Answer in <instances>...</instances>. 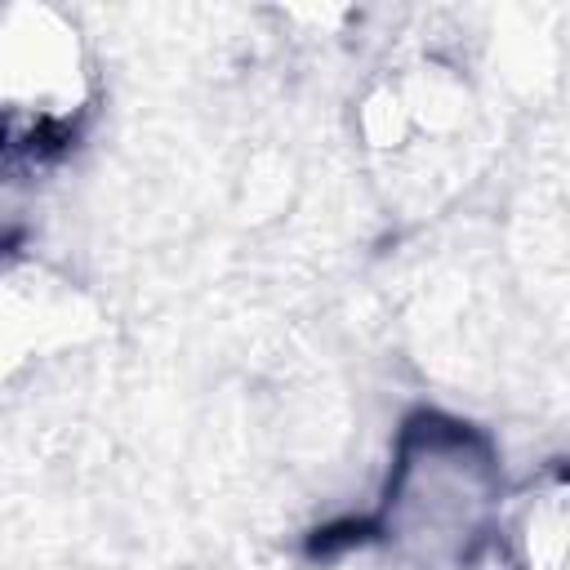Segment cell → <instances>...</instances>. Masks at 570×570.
Returning <instances> with one entry per match:
<instances>
[{
  "label": "cell",
  "instance_id": "cell-3",
  "mask_svg": "<svg viewBox=\"0 0 570 570\" xmlns=\"http://www.w3.org/2000/svg\"><path fill=\"white\" fill-rule=\"evenodd\" d=\"M517 548L525 570H561L566 566V485L552 481L548 490H534V499L521 512Z\"/></svg>",
  "mask_w": 570,
  "mask_h": 570
},
{
  "label": "cell",
  "instance_id": "cell-2",
  "mask_svg": "<svg viewBox=\"0 0 570 570\" xmlns=\"http://www.w3.org/2000/svg\"><path fill=\"white\" fill-rule=\"evenodd\" d=\"M89 107V62L76 27L53 9L0 18V138L58 142Z\"/></svg>",
  "mask_w": 570,
  "mask_h": 570
},
{
  "label": "cell",
  "instance_id": "cell-1",
  "mask_svg": "<svg viewBox=\"0 0 570 570\" xmlns=\"http://www.w3.org/2000/svg\"><path fill=\"white\" fill-rule=\"evenodd\" d=\"M494 503V468L485 450L441 419H419L392 468L387 485V539L405 552L441 561L468 552Z\"/></svg>",
  "mask_w": 570,
  "mask_h": 570
}]
</instances>
